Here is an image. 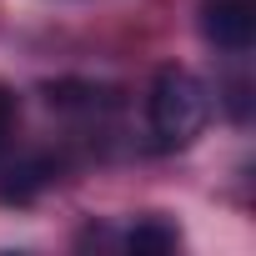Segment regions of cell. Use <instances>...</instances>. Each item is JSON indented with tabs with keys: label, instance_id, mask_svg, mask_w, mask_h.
Instances as JSON below:
<instances>
[{
	"label": "cell",
	"instance_id": "3",
	"mask_svg": "<svg viewBox=\"0 0 256 256\" xmlns=\"http://www.w3.org/2000/svg\"><path fill=\"white\" fill-rule=\"evenodd\" d=\"M50 181H56V161H50V156H30V161H20V166H10L6 176H0V201L26 206V201H36Z\"/></svg>",
	"mask_w": 256,
	"mask_h": 256
},
{
	"label": "cell",
	"instance_id": "5",
	"mask_svg": "<svg viewBox=\"0 0 256 256\" xmlns=\"http://www.w3.org/2000/svg\"><path fill=\"white\" fill-rule=\"evenodd\" d=\"M46 100L60 110H100V106H116V90H100L86 80H60V86H46Z\"/></svg>",
	"mask_w": 256,
	"mask_h": 256
},
{
	"label": "cell",
	"instance_id": "4",
	"mask_svg": "<svg viewBox=\"0 0 256 256\" xmlns=\"http://www.w3.org/2000/svg\"><path fill=\"white\" fill-rule=\"evenodd\" d=\"M126 246H131L136 256H161V251L181 246V231L171 221H161V216H146V221H136L131 231H126Z\"/></svg>",
	"mask_w": 256,
	"mask_h": 256
},
{
	"label": "cell",
	"instance_id": "6",
	"mask_svg": "<svg viewBox=\"0 0 256 256\" xmlns=\"http://www.w3.org/2000/svg\"><path fill=\"white\" fill-rule=\"evenodd\" d=\"M16 126H20V100H16V90L6 80H0V156L16 146Z\"/></svg>",
	"mask_w": 256,
	"mask_h": 256
},
{
	"label": "cell",
	"instance_id": "1",
	"mask_svg": "<svg viewBox=\"0 0 256 256\" xmlns=\"http://www.w3.org/2000/svg\"><path fill=\"white\" fill-rule=\"evenodd\" d=\"M146 120H151V136L161 151H181L191 146L206 120H211V90L196 70L186 66H161L146 96Z\"/></svg>",
	"mask_w": 256,
	"mask_h": 256
},
{
	"label": "cell",
	"instance_id": "2",
	"mask_svg": "<svg viewBox=\"0 0 256 256\" xmlns=\"http://www.w3.org/2000/svg\"><path fill=\"white\" fill-rule=\"evenodd\" d=\"M201 36L216 46V50H251V36H256V10L251 0H206L201 6Z\"/></svg>",
	"mask_w": 256,
	"mask_h": 256
}]
</instances>
